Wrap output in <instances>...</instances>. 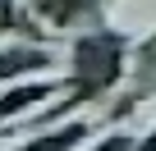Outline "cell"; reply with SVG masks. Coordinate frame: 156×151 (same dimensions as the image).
I'll use <instances>...</instances> for the list:
<instances>
[{
    "mask_svg": "<svg viewBox=\"0 0 156 151\" xmlns=\"http://www.w3.org/2000/svg\"><path fill=\"white\" fill-rule=\"evenodd\" d=\"M151 60H156V41H151Z\"/></svg>",
    "mask_w": 156,
    "mask_h": 151,
    "instance_id": "6da1fadb",
    "label": "cell"
}]
</instances>
